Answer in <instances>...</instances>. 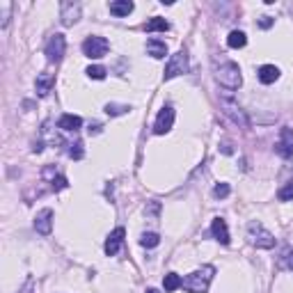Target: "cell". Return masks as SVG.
I'll return each instance as SVG.
<instances>
[{
    "mask_svg": "<svg viewBox=\"0 0 293 293\" xmlns=\"http://www.w3.org/2000/svg\"><path fill=\"white\" fill-rule=\"evenodd\" d=\"M67 186H69V183H67V179H64V176H58V179L51 181V188H53L55 193H58V190H64Z\"/></svg>",
    "mask_w": 293,
    "mask_h": 293,
    "instance_id": "cell-28",
    "label": "cell"
},
{
    "mask_svg": "<svg viewBox=\"0 0 293 293\" xmlns=\"http://www.w3.org/2000/svg\"><path fill=\"white\" fill-rule=\"evenodd\" d=\"M145 30L146 32H165V30H170V23H167L165 19H158V16H156V19H151L146 23Z\"/></svg>",
    "mask_w": 293,
    "mask_h": 293,
    "instance_id": "cell-20",
    "label": "cell"
},
{
    "mask_svg": "<svg viewBox=\"0 0 293 293\" xmlns=\"http://www.w3.org/2000/svg\"><path fill=\"white\" fill-rule=\"evenodd\" d=\"M146 293H160L158 289H146Z\"/></svg>",
    "mask_w": 293,
    "mask_h": 293,
    "instance_id": "cell-32",
    "label": "cell"
},
{
    "mask_svg": "<svg viewBox=\"0 0 293 293\" xmlns=\"http://www.w3.org/2000/svg\"><path fill=\"white\" fill-rule=\"evenodd\" d=\"M58 126H60L62 131H78V128L83 126V119H80L78 115H62L60 121H58Z\"/></svg>",
    "mask_w": 293,
    "mask_h": 293,
    "instance_id": "cell-17",
    "label": "cell"
},
{
    "mask_svg": "<svg viewBox=\"0 0 293 293\" xmlns=\"http://www.w3.org/2000/svg\"><path fill=\"white\" fill-rule=\"evenodd\" d=\"M215 275V268L213 266H204L200 270H195L186 277V280L181 282V287L186 289L188 293H206L208 291V284L213 280Z\"/></svg>",
    "mask_w": 293,
    "mask_h": 293,
    "instance_id": "cell-1",
    "label": "cell"
},
{
    "mask_svg": "<svg viewBox=\"0 0 293 293\" xmlns=\"http://www.w3.org/2000/svg\"><path fill=\"white\" fill-rule=\"evenodd\" d=\"M247 236H250V243L257 247H264V250H270L275 245V236L270 232H266L259 222H250L247 225Z\"/></svg>",
    "mask_w": 293,
    "mask_h": 293,
    "instance_id": "cell-4",
    "label": "cell"
},
{
    "mask_svg": "<svg viewBox=\"0 0 293 293\" xmlns=\"http://www.w3.org/2000/svg\"><path fill=\"white\" fill-rule=\"evenodd\" d=\"M181 277L176 273H167L165 275V280H163V287H165V291H176V289L181 287Z\"/></svg>",
    "mask_w": 293,
    "mask_h": 293,
    "instance_id": "cell-21",
    "label": "cell"
},
{
    "mask_svg": "<svg viewBox=\"0 0 293 293\" xmlns=\"http://www.w3.org/2000/svg\"><path fill=\"white\" fill-rule=\"evenodd\" d=\"M80 16V5H71V2H64L62 5V23L64 26H73Z\"/></svg>",
    "mask_w": 293,
    "mask_h": 293,
    "instance_id": "cell-12",
    "label": "cell"
},
{
    "mask_svg": "<svg viewBox=\"0 0 293 293\" xmlns=\"http://www.w3.org/2000/svg\"><path fill=\"white\" fill-rule=\"evenodd\" d=\"M215 78L220 85H225L227 89H238L243 78H240V69L236 62H222L220 67H215Z\"/></svg>",
    "mask_w": 293,
    "mask_h": 293,
    "instance_id": "cell-2",
    "label": "cell"
},
{
    "mask_svg": "<svg viewBox=\"0 0 293 293\" xmlns=\"http://www.w3.org/2000/svg\"><path fill=\"white\" fill-rule=\"evenodd\" d=\"M174 124V108L165 106L163 110L158 113V117H156V124H153V133L156 135H165L170 128H172Z\"/></svg>",
    "mask_w": 293,
    "mask_h": 293,
    "instance_id": "cell-8",
    "label": "cell"
},
{
    "mask_svg": "<svg viewBox=\"0 0 293 293\" xmlns=\"http://www.w3.org/2000/svg\"><path fill=\"white\" fill-rule=\"evenodd\" d=\"M220 108H222V113H225L227 117L234 121V124H238V126H243V128L250 126V119H247V115L240 110V106L236 103V101H234L232 94H225V96L220 99Z\"/></svg>",
    "mask_w": 293,
    "mask_h": 293,
    "instance_id": "cell-3",
    "label": "cell"
},
{
    "mask_svg": "<svg viewBox=\"0 0 293 293\" xmlns=\"http://www.w3.org/2000/svg\"><path fill=\"white\" fill-rule=\"evenodd\" d=\"M53 83H55V78L51 76V73H39V76H37V83H34V87H37V94H39V96H46V94L51 92Z\"/></svg>",
    "mask_w": 293,
    "mask_h": 293,
    "instance_id": "cell-15",
    "label": "cell"
},
{
    "mask_svg": "<svg viewBox=\"0 0 293 293\" xmlns=\"http://www.w3.org/2000/svg\"><path fill=\"white\" fill-rule=\"evenodd\" d=\"M273 23H275V21H273V16H264V19L259 21V26H261V28H270V26H273Z\"/></svg>",
    "mask_w": 293,
    "mask_h": 293,
    "instance_id": "cell-30",
    "label": "cell"
},
{
    "mask_svg": "<svg viewBox=\"0 0 293 293\" xmlns=\"http://www.w3.org/2000/svg\"><path fill=\"white\" fill-rule=\"evenodd\" d=\"M34 229H37L41 236H48V234H51V229H53V211H51V208H44V211L37 213V218H34Z\"/></svg>",
    "mask_w": 293,
    "mask_h": 293,
    "instance_id": "cell-11",
    "label": "cell"
},
{
    "mask_svg": "<svg viewBox=\"0 0 293 293\" xmlns=\"http://www.w3.org/2000/svg\"><path fill=\"white\" fill-rule=\"evenodd\" d=\"M275 151L280 153L282 158H291L293 156V128H282V138L275 145Z\"/></svg>",
    "mask_w": 293,
    "mask_h": 293,
    "instance_id": "cell-9",
    "label": "cell"
},
{
    "mask_svg": "<svg viewBox=\"0 0 293 293\" xmlns=\"http://www.w3.org/2000/svg\"><path fill=\"white\" fill-rule=\"evenodd\" d=\"M284 266H287L289 270H293V250H287V252H284Z\"/></svg>",
    "mask_w": 293,
    "mask_h": 293,
    "instance_id": "cell-29",
    "label": "cell"
},
{
    "mask_svg": "<svg viewBox=\"0 0 293 293\" xmlns=\"http://www.w3.org/2000/svg\"><path fill=\"white\" fill-rule=\"evenodd\" d=\"M69 156H71L73 160L83 158V156H85V151H83V142H71V145H69Z\"/></svg>",
    "mask_w": 293,
    "mask_h": 293,
    "instance_id": "cell-23",
    "label": "cell"
},
{
    "mask_svg": "<svg viewBox=\"0 0 293 293\" xmlns=\"http://www.w3.org/2000/svg\"><path fill=\"white\" fill-rule=\"evenodd\" d=\"M131 12H133V2H128V0L110 2V14H115V16H128Z\"/></svg>",
    "mask_w": 293,
    "mask_h": 293,
    "instance_id": "cell-18",
    "label": "cell"
},
{
    "mask_svg": "<svg viewBox=\"0 0 293 293\" xmlns=\"http://www.w3.org/2000/svg\"><path fill=\"white\" fill-rule=\"evenodd\" d=\"M64 51H67V41H64V34H53L46 44V58L48 62H60L64 58Z\"/></svg>",
    "mask_w": 293,
    "mask_h": 293,
    "instance_id": "cell-7",
    "label": "cell"
},
{
    "mask_svg": "<svg viewBox=\"0 0 293 293\" xmlns=\"http://www.w3.org/2000/svg\"><path fill=\"white\" fill-rule=\"evenodd\" d=\"M108 48H110V44H108L106 37H87L85 41H83V53L89 58V60H99V58H103V55L108 53Z\"/></svg>",
    "mask_w": 293,
    "mask_h": 293,
    "instance_id": "cell-5",
    "label": "cell"
},
{
    "mask_svg": "<svg viewBox=\"0 0 293 293\" xmlns=\"http://www.w3.org/2000/svg\"><path fill=\"white\" fill-rule=\"evenodd\" d=\"M232 193V188H229V183H218V186L213 188V195L218 197V200H225L227 195Z\"/></svg>",
    "mask_w": 293,
    "mask_h": 293,
    "instance_id": "cell-26",
    "label": "cell"
},
{
    "mask_svg": "<svg viewBox=\"0 0 293 293\" xmlns=\"http://www.w3.org/2000/svg\"><path fill=\"white\" fill-rule=\"evenodd\" d=\"M87 76L94 78V80H103V78H106V69H103V67H89V69H87Z\"/></svg>",
    "mask_w": 293,
    "mask_h": 293,
    "instance_id": "cell-27",
    "label": "cell"
},
{
    "mask_svg": "<svg viewBox=\"0 0 293 293\" xmlns=\"http://www.w3.org/2000/svg\"><path fill=\"white\" fill-rule=\"evenodd\" d=\"M211 229H213V236L220 240V243H222V245H229V232H227V222H225V220L215 218Z\"/></svg>",
    "mask_w": 293,
    "mask_h": 293,
    "instance_id": "cell-16",
    "label": "cell"
},
{
    "mask_svg": "<svg viewBox=\"0 0 293 293\" xmlns=\"http://www.w3.org/2000/svg\"><path fill=\"white\" fill-rule=\"evenodd\" d=\"M128 110H131L128 106H119V103H108L106 106L108 115H124V113H128Z\"/></svg>",
    "mask_w": 293,
    "mask_h": 293,
    "instance_id": "cell-25",
    "label": "cell"
},
{
    "mask_svg": "<svg viewBox=\"0 0 293 293\" xmlns=\"http://www.w3.org/2000/svg\"><path fill=\"white\" fill-rule=\"evenodd\" d=\"M146 53L151 55V58H156V60H163L167 55V44L160 39H149L146 41Z\"/></svg>",
    "mask_w": 293,
    "mask_h": 293,
    "instance_id": "cell-13",
    "label": "cell"
},
{
    "mask_svg": "<svg viewBox=\"0 0 293 293\" xmlns=\"http://www.w3.org/2000/svg\"><path fill=\"white\" fill-rule=\"evenodd\" d=\"M277 78H280V69L275 67V64H264V67L259 69V80L264 85H270V83H275Z\"/></svg>",
    "mask_w": 293,
    "mask_h": 293,
    "instance_id": "cell-14",
    "label": "cell"
},
{
    "mask_svg": "<svg viewBox=\"0 0 293 293\" xmlns=\"http://www.w3.org/2000/svg\"><path fill=\"white\" fill-rule=\"evenodd\" d=\"M186 71H188V55H186V51H179V53H174L172 58H170L163 78L172 80V78H176V76H181V73H186Z\"/></svg>",
    "mask_w": 293,
    "mask_h": 293,
    "instance_id": "cell-6",
    "label": "cell"
},
{
    "mask_svg": "<svg viewBox=\"0 0 293 293\" xmlns=\"http://www.w3.org/2000/svg\"><path fill=\"white\" fill-rule=\"evenodd\" d=\"M41 149H44V145H41V142H34V146H32V151H37V153H39Z\"/></svg>",
    "mask_w": 293,
    "mask_h": 293,
    "instance_id": "cell-31",
    "label": "cell"
},
{
    "mask_svg": "<svg viewBox=\"0 0 293 293\" xmlns=\"http://www.w3.org/2000/svg\"><path fill=\"white\" fill-rule=\"evenodd\" d=\"M158 243H160L158 234H142V238H140V245L142 247H156Z\"/></svg>",
    "mask_w": 293,
    "mask_h": 293,
    "instance_id": "cell-22",
    "label": "cell"
},
{
    "mask_svg": "<svg viewBox=\"0 0 293 293\" xmlns=\"http://www.w3.org/2000/svg\"><path fill=\"white\" fill-rule=\"evenodd\" d=\"M124 236H126V232H124L121 227H117V229H115V232L106 238V245H103V250H106L108 257H115V254L119 252L121 243H124Z\"/></svg>",
    "mask_w": 293,
    "mask_h": 293,
    "instance_id": "cell-10",
    "label": "cell"
},
{
    "mask_svg": "<svg viewBox=\"0 0 293 293\" xmlns=\"http://www.w3.org/2000/svg\"><path fill=\"white\" fill-rule=\"evenodd\" d=\"M247 44V37L245 32H240V30H234V32H229V37H227V46L229 48H243Z\"/></svg>",
    "mask_w": 293,
    "mask_h": 293,
    "instance_id": "cell-19",
    "label": "cell"
},
{
    "mask_svg": "<svg viewBox=\"0 0 293 293\" xmlns=\"http://www.w3.org/2000/svg\"><path fill=\"white\" fill-rule=\"evenodd\" d=\"M277 197H280L282 202H289L293 200V181H289L284 188H280V193H277Z\"/></svg>",
    "mask_w": 293,
    "mask_h": 293,
    "instance_id": "cell-24",
    "label": "cell"
}]
</instances>
